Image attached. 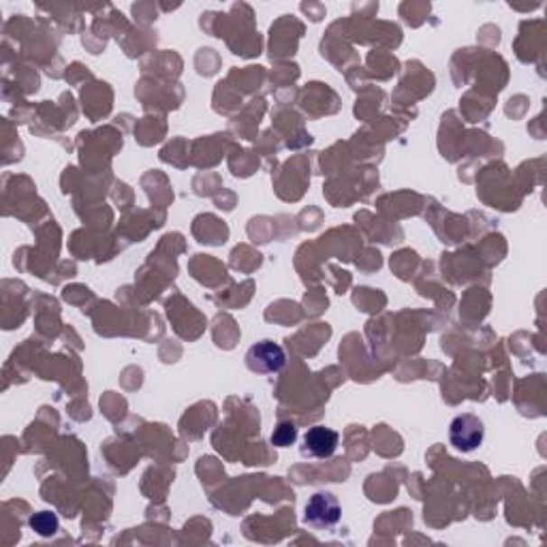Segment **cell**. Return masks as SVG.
Listing matches in <instances>:
<instances>
[{
  "label": "cell",
  "instance_id": "6da1fadb",
  "mask_svg": "<svg viewBox=\"0 0 547 547\" xmlns=\"http://www.w3.org/2000/svg\"><path fill=\"white\" fill-rule=\"evenodd\" d=\"M287 364V353L281 345L272 340H261L255 347L248 348L246 353V366L250 372H257V375H274V372H281Z\"/></svg>",
  "mask_w": 547,
  "mask_h": 547
},
{
  "label": "cell",
  "instance_id": "7a4b0ae2",
  "mask_svg": "<svg viewBox=\"0 0 547 547\" xmlns=\"http://www.w3.org/2000/svg\"><path fill=\"white\" fill-rule=\"evenodd\" d=\"M342 509L334 494L317 492L306 503V522L312 528H331L340 522Z\"/></svg>",
  "mask_w": 547,
  "mask_h": 547
},
{
  "label": "cell",
  "instance_id": "3957f363",
  "mask_svg": "<svg viewBox=\"0 0 547 547\" xmlns=\"http://www.w3.org/2000/svg\"><path fill=\"white\" fill-rule=\"evenodd\" d=\"M483 422L475 415H459L451 422L450 440L459 451H475L483 443Z\"/></svg>",
  "mask_w": 547,
  "mask_h": 547
},
{
  "label": "cell",
  "instance_id": "277c9868",
  "mask_svg": "<svg viewBox=\"0 0 547 547\" xmlns=\"http://www.w3.org/2000/svg\"><path fill=\"white\" fill-rule=\"evenodd\" d=\"M338 443H340V436L336 430L325 426H314L304 434V447H301V453L311 458L325 459L334 456L336 450H338Z\"/></svg>",
  "mask_w": 547,
  "mask_h": 547
},
{
  "label": "cell",
  "instance_id": "5b68a950",
  "mask_svg": "<svg viewBox=\"0 0 547 547\" xmlns=\"http://www.w3.org/2000/svg\"><path fill=\"white\" fill-rule=\"evenodd\" d=\"M298 440V426L293 422H281L272 432V443L276 447H289Z\"/></svg>",
  "mask_w": 547,
  "mask_h": 547
},
{
  "label": "cell",
  "instance_id": "8992f818",
  "mask_svg": "<svg viewBox=\"0 0 547 547\" xmlns=\"http://www.w3.org/2000/svg\"><path fill=\"white\" fill-rule=\"evenodd\" d=\"M31 528L43 537H51L58 531V517L50 511H41V514L31 517Z\"/></svg>",
  "mask_w": 547,
  "mask_h": 547
}]
</instances>
